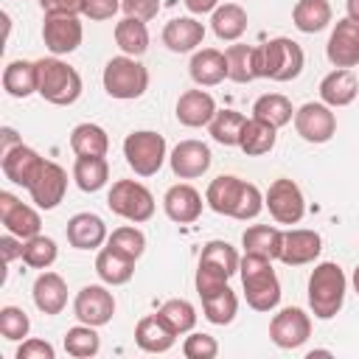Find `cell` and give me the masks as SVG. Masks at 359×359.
I'll return each instance as SVG.
<instances>
[{
  "mask_svg": "<svg viewBox=\"0 0 359 359\" xmlns=\"http://www.w3.org/2000/svg\"><path fill=\"white\" fill-rule=\"evenodd\" d=\"M205 202L210 210L238 219V222L255 219L264 210V194L258 191V185L238 180L233 174H222V177L210 180V185L205 191Z\"/></svg>",
  "mask_w": 359,
  "mask_h": 359,
  "instance_id": "obj_1",
  "label": "cell"
},
{
  "mask_svg": "<svg viewBox=\"0 0 359 359\" xmlns=\"http://www.w3.org/2000/svg\"><path fill=\"white\" fill-rule=\"evenodd\" d=\"M238 275H241V286H244V297H247L250 309H255V311H275L278 309L280 280L272 269V258L244 252V258L238 264Z\"/></svg>",
  "mask_w": 359,
  "mask_h": 359,
  "instance_id": "obj_2",
  "label": "cell"
},
{
  "mask_svg": "<svg viewBox=\"0 0 359 359\" xmlns=\"http://www.w3.org/2000/svg\"><path fill=\"white\" fill-rule=\"evenodd\" d=\"M348 292V278L339 264L323 261L309 275V306L317 320H331L339 314Z\"/></svg>",
  "mask_w": 359,
  "mask_h": 359,
  "instance_id": "obj_3",
  "label": "cell"
},
{
  "mask_svg": "<svg viewBox=\"0 0 359 359\" xmlns=\"http://www.w3.org/2000/svg\"><path fill=\"white\" fill-rule=\"evenodd\" d=\"M306 56L303 48L289 36H275L264 45H255V73L258 79L292 81L303 73Z\"/></svg>",
  "mask_w": 359,
  "mask_h": 359,
  "instance_id": "obj_4",
  "label": "cell"
},
{
  "mask_svg": "<svg viewBox=\"0 0 359 359\" xmlns=\"http://www.w3.org/2000/svg\"><path fill=\"white\" fill-rule=\"evenodd\" d=\"M36 76H39V87L36 93L53 104V107H70L79 101L81 95V76L76 67H70L67 62H62L59 56H45L36 59Z\"/></svg>",
  "mask_w": 359,
  "mask_h": 359,
  "instance_id": "obj_5",
  "label": "cell"
},
{
  "mask_svg": "<svg viewBox=\"0 0 359 359\" xmlns=\"http://www.w3.org/2000/svg\"><path fill=\"white\" fill-rule=\"evenodd\" d=\"M104 90L118 101H135L149 90V70L135 56H112L104 67Z\"/></svg>",
  "mask_w": 359,
  "mask_h": 359,
  "instance_id": "obj_6",
  "label": "cell"
},
{
  "mask_svg": "<svg viewBox=\"0 0 359 359\" xmlns=\"http://www.w3.org/2000/svg\"><path fill=\"white\" fill-rule=\"evenodd\" d=\"M123 157L137 177H154L165 163V137L151 129L129 132L123 140Z\"/></svg>",
  "mask_w": 359,
  "mask_h": 359,
  "instance_id": "obj_7",
  "label": "cell"
},
{
  "mask_svg": "<svg viewBox=\"0 0 359 359\" xmlns=\"http://www.w3.org/2000/svg\"><path fill=\"white\" fill-rule=\"evenodd\" d=\"M107 208L115 216H121L132 224H140L154 216V196L137 180H118V182H112V188L107 194Z\"/></svg>",
  "mask_w": 359,
  "mask_h": 359,
  "instance_id": "obj_8",
  "label": "cell"
},
{
  "mask_svg": "<svg viewBox=\"0 0 359 359\" xmlns=\"http://www.w3.org/2000/svg\"><path fill=\"white\" fill-rule=\"evenodd\" d=\"M264 208L269 210V216L278 224H297L306 213V199H303V191L294 180L280 177L264 194Z\"/></svg>",
  "mask_w": 359,
  "mask_h": 359,
  "instance_id": "obj_9",
  "label": "cell"
},
{
  "mask_svg": "<svg viewBox=\"0 0 359 359\" xmlns=\"http://www.w3.org/2000/svg\"><path fill=\"white\" fill-rule=\"evenodd\" d=\"M84 39V25L79 14H45L42 22V42L50 50V56H67L73 53Z\"/></svg>",
  "mask_w": 359,
  "mask_h": 359,
  "instance_id": "obj_10",
  "label": "cell"
},
{
  "mask_svg": "<svg viewBox=\"0 0 359 359\" xmlns=\"http://www.w3.org/2000/svg\"><path fill=\"white\" fill-rule=\"evenodd\" d=\"M73 314H76L79 323H87V325H95V328L107 325L115 317V297L107 289V283L81 286L76 300H73Z\"/></svg>",
  "mask_w": 359,
  "mask_h": 359,
  "instance_id": "obj_11",
  "label": "cell"
},
{
  "mask_svg": "<svg viewBox=\"0 0 359 359\" xmlns=\"http://www.w3.org/2000/svg\"><path fill=\"white\" fill-rule=\"evenodd\" d=\"M294 132L306 143H328L337 132V115L323 101H309L294 109Z\"/></svg>",
  "mask_w": 359,
  "mask_h": 359,
  "instance_id": "obj_12",
  "label": "cell"
},
{
  "mask_svg": "<svg viewBox=\"0 0 359 359\" xmlns=\"http://www.w3.org/2000/svg\"><path fill=\"white\" fill-rule=\"evenodd\" d=\"M309 337H311V317L297 306H286L269 320V339L283 351L300 348Z\"/></svg>",
  "mask_w": 359,
  "mask_h": 359,
  "instance_id": "obj_13",
  "label": "cell"
},
{
  "mask_svg": "<svg viewBox=\"0 0 359 359\" xmlns=\"http://www.w3.org/2000/svg\"><path fill=\"white\" fill-rule=\"evenodd\" d=\"M28 194H31V202L39 208V210H53L62 205L65 194H67V171L53 163V160H45L42 171L36 174V180L28 185Z\"/></svg>",
  "mask_w": 359,
  "mask_h": 359,
  "instance_id": "obj_14",
  "label": "cell"
},
{
  "mask_svg": "<svg viewBox=\"0 0 359 359\" xmlns=\"http://www.w3.org/2000/svg\"><path fill=\"white\" fill-rule=\"evenodd\" d=\"M0 222H3L6 233H14L22 241L31 236H39V230H42V219H39L36 208L20 202L8 191H0Z\"/></svg>",
  "mask_w": 359,
  "mask_h": 359,
  "instance_id": "obj_15",
  "label": "cell"
},
{
  "mask_svg": "<svg viewBox=\"0 0 359 359\" xmlns=\"http://www.w3.org/2000/svg\"><path fill=\"white\" fill-rule=\"evenodd\" d=\"M325 56L334 67H356L359 65V22L351 17L337 20L328 45H325Z\"/></svg>",
  "mask_w": 359,
  "mask_h": 359,
  "instance_id": "obj_16",
  "label": "cell"
},
{
  "mask_svg": "<svg viewBox=\"0 0 359 359\" xmlns=\"http://www.w3.org/2000/svg\"><path fill=\"white\" fill-rule=\"evenodd\" d=\"M168 163H171L174 177H180V180H196V177H202L210 168L213 154H210V149L202 140H180L171 149Z\"/></svg>",
  "mask_w": 359,
  "mask_h": 359,
  "instance_id": "obj_17",
  "label": "cell"
},
{
  "mask_svg": "<svg viewBox=\"0 0 359 359\" xmlns=\"http://www.w3.org/2000/svg\"><path fill=\"white\" fill-rule=\"evenodd\" d=\"M323 252V238L317 230H306V227H294L283 233V250H280V261L286 266H303V264H314Z\"/></svg>",
  "mask_w": 359,
  "mask_h": 359,
  "instance_id": "obj_18",
  "label": "cell"
},
{
  "mask_svg": "<svg viewBox=\"0 0 359 359\" xmlns=\"http://www.w3.org/2000/svg\"><path fill=\"white\" fill-rule=\"evenodd\" d=\"M0 165H3V174H6V180H11L14 185H22V188H28L34 180H36V174L42 171V165H45V157H39L31 146H25V143H17L14 149H8V151H3V160H0Z\"/></svg>",
  "mask_w": 359,
  "mask_h": 359,
  "instance_id": "obj_19",
  "label": "cell"
},
{
  "mask_svg": "<svg viewBox=\"0 0 359 359\" xmlns=\"http://www.w3.org/2000/svg\"><path fill=\"white\" fill-rule=\"evenodd\" d=\"M202 194L194 188V185H188V182H177V185H171L168 191H165V196H163V210H165V216L171 219V222H177V224H191V222H196L199 216H202Z\"/></svg>",
  "mask_w": 359,
  "mask_h": 359,
  "instance_id": "obj_20",
  "label": "cell"
},
{
  "mask_svg": "<svg viewBox=\"0 0 359 359\" xmlns=\"http://www.w3.org/2000/svg\"><path fill=\"white\" fill-rule=\"evenodd\" d=\"M177 121L188 129H199V126H208L216 115V101L208 90H185L180 98H177V109H174Z\"/></svg>",
  "mask_w": 359,
  "mask_h": 359,
  "instance_id": "obj_21",
  "label": "cell"
},
{
  "mask_svg": "<svg viewBox=\"0 0 359 359\" xmlns=\"http://www.w3.org/2000/svg\"><path fill=\"white\" fill-rule=\"evenodd\" d=\"M135 342H137V348L146 351V353H165V351L174 348L177 334H174V328L154 311V314H146V317L137 320V325H135Z\"/></svg>",
  "mask_w": 359,
  "mask_h": 359,
  "instance_id": "obj_22",
  "label": "cell"
},
{
  "mask_svg": "<svg viewBox=\"0 0 359 359\" xmlns=\"http://www.w3.org/2000/svg\"><path fill=\"white\" fill-rule=\"evenodd\" d=\"M65 236H67V244L76 247V250H98L109 238L107 224H104V219L98 213H76V216H70Z\"/></svg>",
  "mask_w": 359,
  "mask_h": 359,
  "instance_id": "obj_23",
  "label": "cell"
},
{
  "mask_svg": "<svg viewBox=\"0 0 359 359\" xmlns=\"http://www.w3.org/2000/svg\"><path fill=\"white\" fill-rule=\"evenodd\" d=\"M359 95V79L351 67H334L328 76H323L320 81V98L323 104H328L331 109L337 107H348L353 104V98Z\"/></svg>",
  "mask_w": 359,
  "mask_h": 359,
  "instance_id": "obj_24",
  "label": "cell"
},
{
  "mask_svg": "<svg viewBox=\"0 0 359 359\" xmlns=\"http://www.w3.org/2000/svg\"><path fill=\"white\" fill-rule=\"evenodd\" d=\"M205 39V25L196 17H174L163 28V45L171 53H191L202 45Z\"/></svg>",
  "mask_w": 359,
  "mask_h": 359,
  "instance_id": "obj_25",
  "label": "cell"
},
{
  "mask_svg": "<svg viewBox=\"0 0 359 359\" xmlns=\"http://www.w3.org/2000/svg\"><path fill=\"white\" fill-rule=\"evenodd\" d=\"M188 73L191 79L199 84V87H216L227 79V56L224 50L219 48H202L191 56V65H188Z\"/></svg>",
  "mask_w": 359,
  "mask_h": 359,
  "instance_id": "obj_26",
  "label": "cell"
},
{
  "mask_svg": "<svg viewBox=\"0 0 359 359\" xmlns=\"http://www.w3.org/2000/svg\"><path fill=\"white\" fill-rule=\"evenodd\" d=\"M34 306L42 311V314H62L65 306H67V283L59 272H42L36 280H34Z\"/></svg>",
  "mask_w": 359,
  "mask_h": 359,
  "instance_id": "obj_27",
  "label": "cell"
},
{
  "mask_svg": "<svg viewBox=\"0 0 359 359\" xmlns=\"http://www.w3.org/2000/svg\"><path fill=\"white\" fill-rule=\"evenodd\" d=\"M247 11L238 3H222L210 14V28L222 42H238L247 31Z\"/></svg>",
  "mask_w": 359,
  "mask_h": 359,
  "instance_id": "obj_28",
  "label": "cell"
},
{
  "mask_svg": "<svg viewBox=\"0 0 359 359\" xmlns=\"http://www.w3.org/2000/svg\"><path fill=\"white\" fill-rule=\"evenodd\" d=\"M39 87V76H36V62H25V59H14L6 65L3 70V90L11 98H28L34 95Z\"/></svg>",
  "mask_w": 359,
  "mask_h": 359,
  "instance_id": "obj_29",
  "label": "cell"
},
{
  "mask_svg": "<svg viewBox=\"0 0 359 359\" xmlns=\"http://www.w3.org/2000/svg\"><path fill=\"white\" fill-rule=\"evenodd\" d=\"M241 247H244V252H255V255L275 261V258H280V250H283V230L272 227V224H252L244 230Z\"/></svg>",
  "mask_w": 359,
  "mask_h": 359,
  "instance_id": "obj_30",
  "label": "cell"
},
{
  "mask_svg": "<svg viewBox=\"0 0 359 359\" xmlns=\"http://www.w3.org/2000/svg\"><path fill=\"white\" fill-rule=\"evenodd\" d=\"M275 140H278V129L261 118H247L244 129H241V140H238V149L247 154V157H261V154H269L275 149Z\"/></svg>",
  "mask_w": 359,
  "mask_h": 359,
  "instance_id": "obj_31",
  "label": "cell"
},
{
  "mask_svg": "<svg viewBox=\"0 0 359 359\" xmlns=\"http://www.w3.org/2000/svg\"><path fill=\"white\" fill-rule=\"evenodd\" d=\"M70 149L76 157H107L109 135L98 123H79L70 132Z\"/></svg>",
  "mask_w": 359,
  "mask_h": 359,
  "instance_id": "obj_32",
  "label": "cell"
},
{
  "mask_svg": "<svg viewBox=\"0 0 359 359\" xmlns=\"http://www.w3.org/2000/svg\"><path fill=\"white\" fill-rule=\"evenodd\" d=\"M95 272L101 278V283L107 286H123L132 280L135 275V261L115 252L112 247H104L98 255H95Z\"/></svg>",
  "mask_w": 359,
  "mask_h": 359,
  "instance_id": "obj_33",
  "label": "cell"
},
{
  "mask_svg": "<svg viewBox=\"0 0 359 359\" xmlns=\"http://www.w3.org/2000/svg\"><path fill=\"white\" fill-rule=\"evenodd\" d=\"M292 22L303 34H317L331 22L328 0H297L292 8Z\"/></svg>",
  "mask_w": 359,
  "mask_h": 359,
  "instance_id": "obj_34",
  "label": "cell"
},
{
  "mask_svg": "<svg viewBox=\"0 0 359 359\" xmlns=\"http://www.w3.org/2000/svg\"><path fill=\"white\" fill-rule=\"evenodd\" d=\"M73 180L84 194H95L109 180V163L107 157H76L73 163Z\"/></svg>",
  "mask_w": 359,
  "mask_h": 359,
  "instance_id": "obj_35",
  "label": "cell"
},
{
  "mask_svg": "<svg viewBox=\"0 0 359 359\" xmlns=\"http://www.w3.org/2000/svg\"><path fill=\"white\" fill-rule=\"evenodd\" d=\"M252 118H261L266 123H272L275 129L286 126L294 121V109H292V101L280 93H266V95H258L255 104H252Z\"/></svg>",
  "mask_w": 359,
  "mask_h": 359,
  "instance_id": "obj_36",
  "label": "cell"
},
{
  "mask_svg": "<svg viewBox=\"0 0 359 359\" xmlns=\"http://www.w3.org/2000/svg\"><path fill=\"white\" fill-rule=\"evenodd\" d=\"M115 42L126 56H135V59L143 56L149 50V28H146V22L135 20V17H123L115 25Z\"/></svg>",
  "mask_w": 359,
  "mask_h": 359,
  "instance_id": "obj_37",
  "label": "cell"
},
{
  "mask_svg": "<svg viewBox=\"0 0 359 359\" xmlns=\"http://www.w3.org/2000/svg\"><path fill=\"white\" fill-rule=\"evenodd\" d=\"M227 56V79L236 84H250L258 79L255 73V48L252 45H230L224 48Z\"/></svg>",
  "mask_w": 359,
  "mask_h": 359,
  "instance_id": "obj_38",
  "label": "cell"
},
{
  "mask_svg": "<svg viewBox=\"0 0 359 359\" xmlns=\"http://www.w3.org/2000/svg\"><path fill=\"white\" fill-rule=\"evenodd\" d=\"M244 123H247V115H241L236 109H216L213 121L208 123V132L222 146H238Z\"/></svg>",
  "mask_w": 359,
  "mask_h": 359,
  "instance_id": "obj_39",
  "label": "cell"
},
{
  "mask_svg": "<svg viewBox=\"0 0 359 359\" xmlns=\"http://www.w3.org/2000/svg\"><path fill=\"white\" fill-rule=\"evenodd\" d=\"M202 311H205V320L213 323V325H230L236 320V311H238V297L230 286H224L222 292H213L208 297H202Z\"/></svg>",
  "mask_w": 359,
  "mask_h": 359,
  "instance_id": "obj_40",
  "label": "cell"
},
{
  "mask_svg": "<svg viewBox=\"0 0 359 359\" xmlns=\"http://www.w3.org/2000/svg\"><path fill=\"white\" fill-rule=\"evenodd\" d=\"M65 351L73 359H90V356H95L101 351V337H98L95 325L79 323V325L67 328V334H65Z\"/></svg>",
  "mask_w": 359,
  "mask_h": 359,
  "instance_id": "obj_41",
  "label": "cell"
},
{
  "mask_svg": "<svg viewBox=\"0 0 359 359\" xmlns=\"http://www.w3.org/2000/svg\"><path fill=\"white\" fill-rule=\"evenodd\" d=\"M199 264H210V266L222 269L227 278H233V275L238 272L241 258H238L236 247H230V244L222 241V238H213V241H208V244L202 247V252H199Z\"/></svg>",
  "mask_w": 359,
  "mask_h": 359,
  "instance_id": "obj_42",
  "label": "cell"
},
{
  "mask_svg": "<svg viewBox=\"0 0 359 359\" xmlns=\"http://www.w3.org/2000/svg\"><path fill=\"white\" fill-rule=\"evenodd\" d=\"M157 314L174 328L177 337L191 334L194 325H196V309H194L188 300H182V297H171V300H165V303L157 309Z\"/></svg>",
  "mask_w": 359,
  "mask_h": 359,
  "instance_id": "obj_43",
  "label": "cell"
},
{
  "mask_svg": "<svg viewBox=\"0 0 359 359\" xmlns=\"http://www.w3.org/2000/svg\"><path fill=\"white\" fill-rule=\"evenodd\" d=\"M59 255V247L53 238L48 236H31L22 241V264H28L31 269H48Z\"/></svg>",
  "mask_w": 359,
  "mask_h": 359,
  "instance_id": "obj_44",
  "label": "cell"
},
{
  "mask_svg": "<svg viewBox=\"0 0 359 359\" xmlns=\"http://www.w3.org/2000/svg\"><path fill=\"white\" fill-rule=\"evenodd\" d=\"M107 247H112L115 252L137 261L143 252H146V236L143 230H137L135 224H123V227H115L107 238Z\"/></svg>",
  "mask_w": 359,
  "mask_h": 359,
  "instance_id": "obj_45",
  "label": "cell"
},
{
  "mask_svg": "<svg viewBox=\"0 0 359 359\" xmlns=\"http://www.w3.org/2000/svg\"><path fill=\"white\" fill-rule=\"evenodd\" d=\"M28 331H31V320L22 309H17V306H3L0 309V334H3V339L20 342L22 337H28Z\"/></svg>",
  "mask_w": 359,
  "mask_h": 359,
  "instance_id": "obj_46",
  "label": "cell"
},
{
  "mask_svg": "<svg viewBox=\"0 0 359 359\" xmlns=\"http://www.w3.org/2000/svg\"><path fill=\"white\" fill-rule=\"evenodd\" d=\"M227 275L222 272V269H216V266H210V264H199L196 266V278H194V286H196V294L199 297H208V294H213V292H222L224 286H227Z\"/></svg>",
  "mask_w": 359,
  "mask_h": 359,
  "instance_id": "obj_47",
  "label": "cell"
},
{
  "mask_svg": "<svg viewBox=\"0 0 359 359\" xmlns=\"http://www.w3.org/2000/svg\"><path fill=\"white\" fill-rule=\"evenodd\" d=\"M182 353H185V359H213L219 353V342L210 334L191 331V337H185V342H182Z\"/></svg>",
  "mask_w": 359,
  "mask_h": 359,
  "instance_id": "obj_48",
  "label": "cell"
},
{
  "mask_svg": "<svg viewBox=\"0 0 359 359\" xmlns=\"http://www.w3.org/2000/svg\"><path fill=\"white\" fill-rule=\"evenodd\" d=\"M121 8H123L126 17L149 22L160 14V0H121Z\"/></svg>",
  "mask_w": 359,
  "mask_h": 359,
  "instance_id": "obj_49",
  "label": "cell"
},
{
  "mask_svg": "<svg viewBox=\"0 0 359 359\" xmlns=\"http://www.w3.org/2000/svg\"><path fill=\"white\" fill-rule=\"evenodd\" d=\"M17 359H56V351L45 339H22L17 348Z\"/></svg>",
  "mask_w": 359,
  "mask_h": 359,
  "instance_id": "obj_50",
  "label": "cell"
},
{
  "mask_svg": "<svg viewBox=\"0 0 359 359\" xmlns=\"http://www.w3.org/2000/svg\"><path fill=\"white\" fill-rule=\"evenodd\" d=\"M121 8V0H84V17L101 22V20H112Z\"/></svg>",
  "mask_w": 359,
  "mask_h": 359,
  "instance_id": "obj_51",
  "label": "cell"
},
{
  "mask_svg": "<svg viewBox=\"0 0 359 359\" xmlns=\"http://www.w3.org/2000/svg\"><path fill=\"white\" fill-rule=\"evenodd\" d=\"M45 14H84V0H39Z\"/></svg>",
  "mask_w": 359,
  "mask_h": 359,
  "instance_id": "obj_52",
  "label": "cell"
},
{
  "mask_svg": "<svg viewBox=\"0 0 359 359\" xmlns=\"http://www.w3.org/2000/svg\"><path fill=\"white\" fill-rule=\"evenodd\" d=\"M0 252H3V261L11 264L14 258H22V238H17L14 233H6L0 238Z\"/></svg>",
  "mask_w": 359,
  "mask_h": 359,
  "instance_id": "obj_53",
  "label": "cell"
},
{
  "mask_svg": "<svg viewBox=\"0 0 359 359\" xmlns=\"http://www.w3.org/2000/svg\"><path fill=\"white\" fill-rule=\"evenodd\" d=\"M182 3L191 14H213L219 6V0H182Z\"/></svg>",
  "mask_w": 359,
  "mask_h": 359,
  "instance_id": "obj_54",
  "label": "cell"
},
{
  "mask_svg": "<svg viewBox=\"0 0 359 359\" xmlns=\"http://www.w3.org/2000/svg\"><path fill=\"white\" fill-rule=\"evenodd\" d=\"M0 135H3V151H8V149H14L17 143H22V140L17 137V132H14L11 126H6V129H3Z\"/></svg>",
  "mask_w": 359,
  "mask_h": 359,
  "instance_id": "obj_55",
  "label": "cell"
},
{
  "mask_svg": "<svg viewBox=\"0 0 359 359\" xmlns=\"http://www.w3.org/2000/svg\"><path fill=\"white\" fill-rule=\"evenodd\" d=\"M345 8H348V17L359 22V0H345Z\"/></svg>",
  "mask_w": 359,
  "mask_h": 359,
  "instance_id": "obj_56",
  "label": "cell"
},
{
  "mask_svg": "<svg viewBox=\"0 0 359 359\" xmlns=\"http://www.w3.org/2000/svg\"><path fill=\"white\" fill-rule=\"evenodd\" d=\"M351 283H353V292L359 294V266L353 269V278H351Z\"/></svg>",
  "mask_w": 359,
  "mask_h": 359,
  "instance_id": "obj_57",
  "label": "cell"
}]
</instances>
